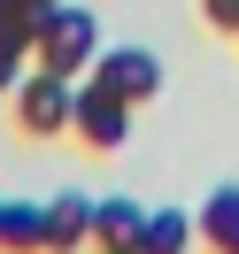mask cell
<instances>
[{
  "label": "cell",
  "mask_w": 239,
  "mask_h": 254,
  "mask_svg": "<svg viewBox=\"0 0 239 254\" xmlns=\"http://www.w3.org/2000/svg\"><path fill=\"white\" fill-rule=\"evenodd\" d=\"M131 254H193V216H185V208H147Z\"/></svg>",
  "instance_id": "9"
},
{
  "label": "cell",
  "mask_w": 239,
  "mask_h": 254,
  "mask_svg": "<svg viewBox=\"0 0 239 254\" xmlns=\"http://www.w3.org/2000/svg\"><path fill=\"white\" fill-rule=\"evenodd\" d=\"M85 77L108 85L124 108H139V100H155V93H162V62H155L147 47H100V62L85 69Z\"/></svg>",
  "instance_id": "4"
},
{
  "label": "cell",
  "mask_w": 239,
  "mask_h": 254,
  "mask_svg": "<svg viewBox=\"0 0 239 254\" xmlns=\"http://www.w3.org/2000/svg\"><path fill=\"white\" fill-rule=\"evenodd\" d=\"M201 16L216 23V31H239V0H201Z\"/></svg>",
  "instance_id": "12"
},
{
  "label": "cell",
  "mask_w": 239,
  "mask_h": 254,
  "mask_svg": "<svg viewBox=\"0 0 239 254\" xmlns=\"http://www.w3.org/2000/svg\"><path fill=\"white\" fill-rule=\"evenodd\" d=\"M23 69H31V47H16V39H0V93H16Z\"/></svg>",
  "instance_id": "11"
},
{
  "label": "cell",
  "mask_w": 239,
  "mask_h": 254,
  "mask_svg": "<svg viewBox=\"0 0 239 254\" xmlns=\"http://www.w3.org/2000/svg\"><path fill=\"white\" fill-rule=\"evenodd\" d=\"M193 239H201L208 254H239V185H216L201 200V216H193Z\"/></svg>",
  "instance_id": "6"
},
{
  "label": "cell",
  "mask_w": 239,
  "mask_h": 254,
  "mask_svg": "<svg viewBox=\"0 0 239 254\" xmlns=\"http://www.w3.org/2000/svg\"><path fill=\"white\" fill-rule=\"evenodd\" d=\"M139 223H147L139 200H93V254H131Z\"/></svg>",
  "instance_id": "7"
},
{
  "label": "cell",
  "mask_w": 239,
  "mask_h": 254,
  "mask_svg": "<svg viewBox=\"0 0 239 254\" xmlns=\"http://www.w3.org/2000/svg\"><path fill=\"white\" fill-rule=\"evenodd\" d=\"M232 39H239V31H232Z\"/></svg>",
  "instance_id": "13"
},
{
  "label": "cell",
  "mask_w": 239,
  "mask_h": 254,
  "mask_svg": "<svg viewBox=\"0 0 239 254\" xmlns=\"http://www.w3.org/2000/svg\"><path fill=\"white\" fill-rule=\"evenodd\" d=\"M70 100H78V77H54V69H23V85L8 93V108H16V131L23 139H62L70 131Z\"/></svg>",
  "instance_id": "2"
},
{
  "label": "cell",
  "mask_w": 239,
  "mask_h": 254,
  "mask_svg": "<svg viewBox=\"0 0 239 254\" xmlns=\"http://www.w3.org/2000/svg\"><path fill=\"white\" fill-rule=\"evenodd\" d=\"M39 16H47V0H0V39H16V47H31Z\"/></svg>",
  "instance_id": "10"
},
{
  "label": "cell",
  "mask_w": 239,
  "mask_h": 254,
  "mask_svg": "<svg viewBox=\"0 0 239 254\" xmlns=\"http://www.w3.org/2000/svg\"><path fill=\"white\" fill-rule=\"evenodd\" d=\"M0 254H47V200H0Z\"/></svg>",
  "instance_id": "8"
},
{
  "label": "cell",
  "mask_w": 239,
  "mask_h": 254,
  "mask_svg": "<svg viewBox=\"0 0 239 254\" xmlns=\"http://www.w3.org/2000/svg\"><path fill=\"white\" fill-rule=\"evenodd\" d=\"M31 62L54 69V77H85V69L100 62V23H93V8L47 0V16H39V31H31Z\"/></svg>",
  "instance_id": "1"
},
{
  "label": "cell",
  "mask_w": 239,
  "mask_h": 254,
  "mask_svg": "<svg viewBox=\"0 0 239 254\" xmlns=\"http://www.w3.org/2000/svg\"><path fill=\"white\" fill-rule=\"evenodd\" d=\"M70 131H78L93 154H116V146L131 139V108L108 93V85H93V77H78V100H70Z\"/></svg>",
  "instance_id": "3"
},
{
  "label": "cell",
  "mask_w": 239,
  "mask_h": 254,
  "mask_svg": "<svg viewBox=\"0 0 239 254\" xmlns=\"http://www.w3.org/2000/svg\"><path fill=\"white\" fill-rule=\"evenodd\" d=\"M85 247H93V200L85 192L47 200V254H85Z\"/></svg>",
  "instance_id": "5"
}]
</instances>
